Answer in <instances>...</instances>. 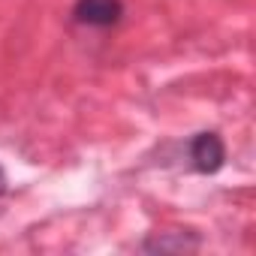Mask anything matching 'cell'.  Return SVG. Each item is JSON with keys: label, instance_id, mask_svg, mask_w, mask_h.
Here are the masks:
<instances>
[{"label": "cell", "instance_id": "cell-3", "mask_svg": "<svg viewBox=\"0 0 256 256\" xmlns=\"http://www.w3.org/2000/svg\"><path fill=\"white\" fill-rule=\"evenodd\" d=\"M4 184H6V178H4V172H0V190H4Z\"/></svg>", "mask_w": 256, "mask_h": 256}, {"label": "cell", "instance_id": "cell-1", "mask_svg": "<svg viewBox=\"0 0 256 256\" xmlns=\"http://www.w3.org/2000/svg\"><path fill=\"white\" fill-rule=\"evenodd\" d=\"M72 16L78 24H88V28H112L120 22L124 6L120 0H78Z\"/></svg>", "mask_w": 256, "mask_h": 256}, {"label": "cell", "instance_id": "cell-2", "mask_svg": "<svg viewBox=\"0 0 256 256\" xmlns=\"http://www.w3.org/2000/svg\"><path fill=\"white\" fill-rule=\"evenodd\" d=\"M193 160H196V169L214 172V169L223 163V142H220L214 133L196 136V142H193Z\"/></svg>", "mask_w": 256, "mask_h": 256}]
</instances>
